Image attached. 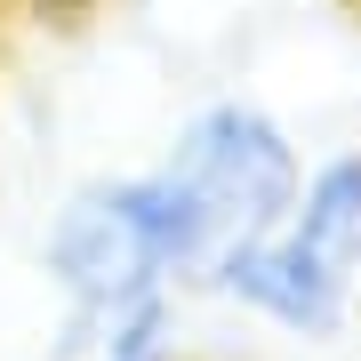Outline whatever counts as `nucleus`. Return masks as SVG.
I'll use <instances>...</instances> for the list:
<instances>
[{"instance_id": "f257e3e1", "label": "nucleus", "mask_w": 361, "mask_h": 361, "mask_svg": "<svg viewBox=\"0 0 361 361\" xmlns=\"http://www.w3.org/2000/svg\"><path fill=\"white\" fill-rule=\"evenodd\" d=\"M209 257H217V225H209V209L193 201V185L169 161L73 185L49 209V225H40V273L65 297V337L73 345L121 297L193 289L209 273Z\"/></svg>"}, {"instance_id": "f03ea898", "label": "nucleus", "mask_w": 361, "mask_h": 361, "mask_svg": "<svg viewBox=\"0 0 361 361\" xmlns=\"http://www.w3.org/2000/svg\"><path fill=\"white\" fill-rule=\"evenodd\" d=\"M161 161L177 169V177L193 185V201L209 209L217 249L281 225L289 201H297V185H305V153H297L289 121L265 113L257 97H209V104H193V113L177 121V137H169Z\"/></svg>"}, {"instance_id": "7ed1b4c3", "label": "nucleus", "mask_w": 361, "mask_h": 361, "mask_svg": "<svg viewBox=\"0 0 361 361\" xmlns=\"http://www.w3.org/2000/svg\"><path fill=\"white\" fill-rule=\"evenodd\" d=\"M193 289H209L217 305L241 313V322H265V329L297 337V345H329V337H345L353 297H361V281H345L337 265H322L289 225H265V233H249V241L217 249Z\"/></svg>"}, {"instance_id": "20e7f679", "label": "nucleus", "mask_w": 361, "mask_h": 361, "mask_svg": "<svg viewBox=\"0 0 361 361\" xmlns=\"http://www.w3.org/2000/svg\"><path fill=\"white\" fill-rule=\"evenodd\" d=\"M281 225L322 265H337L345 281H361V145H345V153H329V161L305 169V185H297V201H289Z\"/></svg>"}, {"instance_id": "39448f33", "label": "nucleus", "mask_w": 361, "mask_h": 361, "mask_svg": "<svg viewBox=\"0 0 361 361\" xmlns=\"http://www.w3.org/2000/svg\"><path fill=\"white\" fill-rule=\"evenodd\" d=\"M73 361H193V322H185V289H145L121 297L80 329Z\"/></svg>"}, {"instance_id": "423d86ee", "label": "nucleus", "mask_w": 361, "mask_h": 361, "mask_svg": "<svg viewBox=\"0 0 361 361\" xmlns=\"http://www.w3.org/2000/svg\"><path fill=\"white\" fill-rule=\"evenodd\" d=\"M8 16H32V25H80V16H97L104 0H0Z\"/></svg>"}]
</instances>
